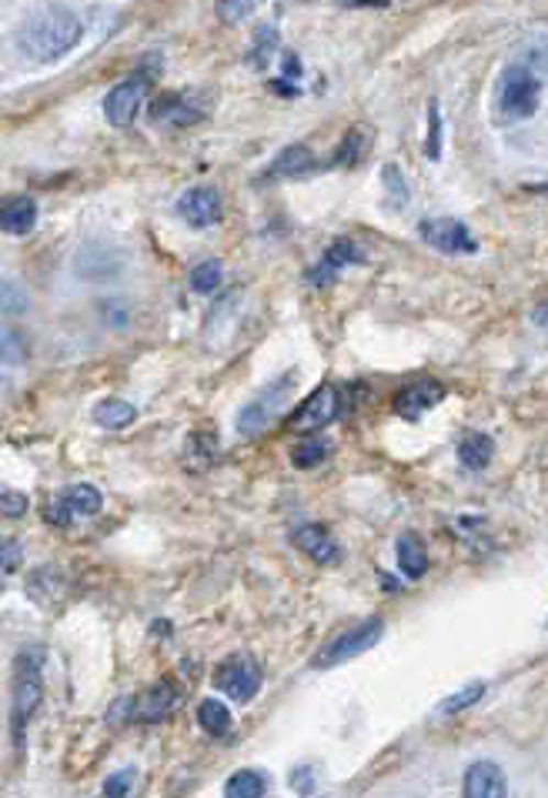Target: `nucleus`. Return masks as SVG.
<instances>
[{
	"mask_svg": "<svg viewBox=\"0 0 548 798\" xmlns=\"http://www.w3.org/2000/svg\"><path fill=\"white\" fill-rule=\"evenodd\" d=\"M84 37V24L74 11H67L64 4H44L34 14L24 18L21 31H18V47L24 57L47 64L64 57L67 51H74Z\"/></svg>",
	"mask_w": 548,
	"mask_h": 798,
	"instance_id": "nucleus-1",
	"label": "nucleus"
},
{
	"mask_svg": "<svg viewBox=\"0 0 548 798\" xmlns=\"http://www.w3.org/2000/svg\"><path fill=\"white\" fill-rule=\"evenodd\" d=\"M538 97H541V80L535 77L531 67L512 64L502 70V80H498V118L502 121L531 118L538 108Z\"/></svg>",
	"mask_w": 548,
	"mask_h": 798,
	"instance_id": "nucleus-2",
	"label": "nucleus"
},
{
	"mask_svg": "<svg viewBox=\"0 0 548 798\" xmlns=\"http://www.w3.org/2000/svg\"><path fill=\"white\" fill-rule=\"evenodd\" d=\"M382 635H385V622L382 619L361 622V625L335 635L331 642H325V648L311 658V668H318V671L338 668V665H344V662H351V658H358L364 652H372L382 642Z\"/></svg>",
	"mask_w": 548,
	"mask_h": 798,
	"instance_id": "nucleus-3",
	"label": "nucleus"
},
{
	"mask_svg": "<svg viewBox=\"0 0 548 798\" xmlns=\"http://www.w3.org/2000/svg\"><path fill=\"white\" fill-rule=\"evenodd\" d=\"M295 391V374H282L274 384H267L251 405L241 408L238 415V431L241 435H257L261 428H267L274 422V415H278L288 402V394Z\"/></svg>",
	"mask_w": 548,
	"mask_h": 798,
	"instance_id": "nucleus-4",
	"label": "nucleus"
},
{
	"mask_svg": "<svg viewBox=\"0 0 548 798\" xmlns=\"http://www.w3.org/2000/svg\"><path fill=\"white\" fill-rule=\"evenodd\" d=\"M101 509H105V498L95 484H70L44 509V518L51 525H70L74 518H90Z\"/></svg>",
	"mask_w": 548,
	"mask_h": 798,
	"instance_id": "nucleus-5",
	"label": "nucleus"
},
{
	"mask_svg": "<svg viewBox=\"0 0 548 798\" xmlns=\"http://www.w3.org/2000/svg\"><path fill=\"white\" fill-rule=\"evenodd\" d=\"M418 238L441 254H475L479 241L459 218H428L418 225Z\"/></svg>",
	"mask_w": 548,
	"mask_h": 798,
	"instance_id": "nucleus-6",
	"label": "nucleus"
},
{
	"mask_svg": "<svg viewBox=\"0 0 548 798\" xmlns=\"http://www.w3.org/2000/svg\"><path fill=\"white\" fill-rule=\"evenodd\" d=\"M338 412H341V391L335 384H321L295 408V415L288 418V428L292 431H318V428L331 425L338 418Z\"/></svg>",
	"mask_w": 548,
	"mask_h": 798,
	"instance_id": "nucleus-7",
	"label": "nucleus"
},
{
	"mask_svg": "<svg viewBox=\"0 0 548 798\" xmlns=\"http://www.w3.org/2000/svg\"><path fill=\"white\" fill-rule=\"evenodd\" d=\"M215 688L224 691L231 702H238V706L251 702V698L257 695V688H261V668H257V662L248 658V655H234V658L221 662V668L215 675Z\"/></svg>",
	"mask_w": 548,
	"mask_h": 798,
	"instance_id": "nucleus-8",
	"label": "nucleus"
},
{
	"mask_svg": "<svg viewBox=\"0 0 548 798\" xmlns=\"http://www.w3.org/2000/svg\"><path fill=\"white\" fill-rule=\"evenodd\" d=\"M41 652H24L18 658V691H14V722L24 725L41 706Z\"/></svg>",
	"mask_w": 548,
	"mask_h": 798,
	"instance_id": "nucleus-9",
	"label": "nucleus"
},
{
	"mask_svg": "<svg viewBox=\"0 0 548 798\" xmlns=\"http://www.w3.org/2000/svg\"><path fill=\"white\" fill-rule=\"evenodd\" d=\"M144 97H147V80L144 77H128L121 80L108 97H105V118L108 124L114 128H131L141 105H144Z\"/></svg>",
	"mask_w": 548,
	"mask_h": 798,
	"instance_id": "nucleus-10",
	"label": "nucleus"
},
{
	"mask_svg": "<svg viewBox=\"0 0 548 798\" xmlns=\"http://www.w3.org/2000/svg\"><path fill=\"white\" fill-rule=\"evenodd\" d=\"M438 402H445V387L435 378H418L395 394V415L405 422H421V415H428Z\"/></svg>",
	"mask_w": 548,
	"mask_h": 798,
	"instance_id": "nucleus-11",
	"label": "nucleus"
},
{
	"mask_svg": "<svg viewBox=\"0 0 548 798\" xmlns=\"http://www.w3.org/2000/svg\"><path fill=\"white\" fill-rule=\"evenodd\" d=\"M174 702H177V688H174V681H157L154 688H147L144 695H138V698H121L118 702V709H124L128 712V719H138V722H157V719H164L171 709H174Z\"/></svg>",
	"mask_w": 548,
	"mask_h": 798,
	"instance_id": "nucleus-12",
	"label": "nucleus"
},
{
	"mask_svg": "<svg viewBox=\"0 0 548 798\" xmlns=\"http://www.w3.org/2000/svg\"><path fill=\"white\" fill-rule=\"evenodd\" d=\"M221 194L215 187H191L180 194L177 201V215L185 218L191 228H211L221 221Z\"/></svg>",
	"mask_w": 548,
	"mask_h": 798,
	"instance_id": "nucleus-13",
	"label": "nucleus"
},
{
	"mask_svg": "<svg viewBox=\"0 0 548 798\" xmlns=\"http://www.w3.org/2000/svg\"><path fill=\"white\" fill-rule=\"evenodd\" d=\"M292 545L302 551V555H308L311 561H318V565H338L341 561V548H338V542L328 535V528H321V525H298L295 532H292Z\"/></svg>",
	"mask_w": 548,
	"mask_h": 798,
	"instance_id": "nucleus-14",
	"label": "nucleus"
},
{
	"mask_svg": "<svg viewBox=\"0 0 548 798\" xmlns=\"http://www.w3.org/2000/svg\"><path fill=\"white\" fill-rule=\"evenodd\" d=\"M354 261H361V251L354 248V241H348V238H338L325 254H321V261L308 271V284H315V287H328L348 264H354Z\"/></svg>",
	"mask_w": 548,
	"mask_h": 798,
	"instance_id": "nucleus-15",
	"label": "nucleus"
},
{
	"mask_svg": "<svg viewBox=\"0 0 548 798\" xmlns=\"http://www.w3.org/2000/svg\"><path fill=\"white\" fill-rule=\"evenodd\" d=\"M465 798H502L508 791L505 772L495 762H475L465 772V785H462Z\"/></svg>",
	"mask_w": 548,
	"mask_h": 798,
	"instance_id": "nucleus-16",
	"label": "nucleus"
},
{
	"mask_svg": "<svg viewBox=\"0 0 548 798\" xmlns=\"http://www.w3.org/2000/svg\"><path fill=\"white\" fill-rule=\"evenodd\" d=\"M0 225H4V231L14 234V238L31 234L34 225H37V205H34V197H28V194L11 197V201L4 205V215H0Z\"/></svg>",
	"mask_w": 548,
	"mask_h": 798,
	"instance_id": "nucleus-17",
	"label": "nucleus"
},
{
	"mask_svg": "<svg viewBox=\"0 0 548 798\" xmlns=\"http://www.w3.org/2000/svg\"><path fill=\"white\" fill-rule=\"evenodd\" d=\"M311 167H315V154L305 144H292V147H285L278 157L271 161L267 177H302Z\"/></svg>",
	"mask_w": 548,
	"mask_h": 798,
	"instance_id": "nucleus-18",
	"label": "nucleus"
},
{
	"mask_svg": "<svg viewBox=\"0 0 548 798\" xmlns=\"http://www.w3.org/2000/svg\"><path fill=\"white\" fill-rule=\"evenodd\" d=\"M495 458V441L482 431H472L459 441V461L469 471H485Z\"/></svg>",
	"mask_w": 548,
	"mask_h": 798,
	"instance_id": "nucleus-19",
	"label": "nucleus"
},
{
	"mask_svg": "<svg viewBox=\"0 0 548 798\" xmlns=\"http://www.w3.org/2000/svg\"><path fill=\"white\" fill-rule=\"evenodd\" d=\"M95 422L108 431H121L138 422V408L131 402H121V397H105L95 405Z\"/></svg>",
	"mask_w": 548,
	"mask_h": 798,
	"instance_id": "nucleus-20",
	"label": "nucleus"
},
{
	"mask_svg": "<svg viewBox=\"0 0 548 798\" xmlns=\"http://www.w3.org/2000/svg\"><path fill=\"white\" fill-rule=\"evenodd\" d=\"M395 551H398V568L408 578H421L428 571V551H425V545H421L418 535H402L398 545H395Z\"/></svg>",
	"mask_w": 548,
	"mask_h": 798,
	"instance_id": "nucleus-21",
	"label": "nucleus"
},
{
	"mask_svg": "<svg viewBox=\"0 0 548 798\" xmlns=\"http://www.w3.org/2000/svg\"><path fill=\"white\" fill-rule=\"evenodd\" d=\"M151 118H154V121H161V124L180 128V124H195L201 114H198V111H188V105L180 101L177 94H167V97H161V101L151 108Z\"/></svg>",
	"mask_w": 548,
	"mask_h": 798,
	"instance_id": "nucleus-22",
	"label": "nucleus"
},
{
	"mask_svg": "<svg viewBox=\"0 0 548 798\" xmlns=\"http://www.w3.org/2000/svg\"><path fill=\"white\" fill-rule=\"evenodd\" d=\"M264 791H267V778L257 768H238L224 781V795H231V798H261Z\"/></svg>",
	"mask_w": 548,
	"mask_h": 798,
	"instance_id": "nucleus-23",
	"label": "nucleus"
},
{
	"mask_svg": "<svg viewBox=\"0 0 548 798\" xmlns=\"http://www.w3.org/2000/svg\"><path fill=\"white\" fill-rule=\"evenodd\" d=\"M198 725H201L208 735H215V739L228 735V729H231V712H228V706H221L218 698H205V702L198 706Z\"/></svg>",
	"mask_w": 548,
	"mask_h": 798,
	"instance_id": "nucleus-24",
	"label": "nucleus"
},
{
	"mask_svg": "<svg viewBox=\"0 0 548 798\" xmlns=\"http://www.w3.org/2000/svg\"><path fill=\"white\" fill-rule=\"evenodd\" d=\"M328 455H331V445H328L325 438H308V441L295 445V451H292V464L302 468V471H311V468L325 464Z\"/></svg>",
	"mask_w": 548,
	"mask_h": 798,
	"instance_id": "nucleus-25",
	"label": "nucleus"
},
{
	"mask_svg": "<svg viewBox=\"0 0 548 798\" xmlns=\"http://www.w3.org/2000/svg\"><path fill=\"white\" fill-rule=\"evenodd\" d=\"M221 277H224V267H221L218 258L201 261V264L191 271V291H195V294H215V291L221 287Z\"/></svg>",
	"mask_w": 548,
	"mask_h": 798,
	"instance_id": "nucleus-26",
	"label": "nucleus"
},
{
	"mask_svg": "<svg viewBox=\"0 0 548 798\" xmlns=\"http://www.w3.org/2000/svg\"><path fill=\"white\" fill-rule=\"evenodd\" d=\"M485 695V681H475V685H465L462 691H454V695H448L445 702L438 706V715H459V712H465V709H472L479 698Z\"/></svg>",
	"mask_w": 548,
	"mask_h": 798,
	"instance_id": "nucleus-27",
	"label": "nucleus"
},
{
	"mask_svg": "<svg viewBox=\"0 0 548 798\" xmlns=\"http://www.w3.org/2000/svg\"><path fill=\"white\" fill-rule=\"evenodd\" d=\"M254 8H257V0H218V18H221L224 24H238V21H244Z\"/></svg>",
	"mask_w": 548,
	"mask_h": 798,
	"instance_id": "nucleus-28",
	"label": "nucleus"
},
{
	"mask_svg": "<svg viewBox=\"0 0 548 798\" xmlns=\"http://www.w3.org/2000/svg\"><path fill=\"white\" fill-rule=\"evenodd\" d=\"M361 141H364V134H361L358 128L348 131V134H344V144L335 151V164H354L358 154H361Z\"/></svg>",
	"mask_w": 548,
	"mask_h": 798,
	"instance_id": "nucleus-29",
	"label": "nucleus"
},
{
	"mask_svg": "<svg viewBox=\"0 0 548 798\" xmlns=\"http://www.w3.org/2000/svg\"><path fill=\"white\" fill-rule=\"evenodd\" d=\"M131 788H134V768H121V772H114V775L105 781V795H108V798H124Z\"/></svg>",
	"mask_w": 548,
	"mask_h": 798,
	"instance_id": "nucleus-30",
	"label": "nucleus"
},
{
	"mask_svg": "<svg viewBox=\"0 0 548 798\" xmlns=\"http://www.w3.org/2000/svg\"><path fill=\"white\" fill-rule=\"evenodd\" d=\"M438 141H441V118H438V101L428 105V157L438 161Z\"/></svg>",
	"mask_w": 548,
	"mask_h": 798,
	"instance_id": "nucleus-31",
	"label": "nucleus"
},
{
	"mask_svg": "<svg viewBox=\"0 0 548 798\" xmlns=\"http://www.w3.org/2000/svg\"><path fill=\"white\" fill-rule=\"evenodd\" d=\"M28 311V297H24V287H18L14 281L4 284V315H21Z\"/></svg>",
	"mask_w": 548,
	"mask_h": 798,
	"instance_id": "nucleus-32",
	"label": "nucleus"
},
{
	"mask_svg": "<svg viewBox=\"0 0 548 798\" xmlns=\"http://www.w3.org/2000/svg\"><path fill=\"white\" fill-rule=\"evenodd\" d=\"M382 177H385L388 190L395 194V205H405V201H408V190H405V177H402V171L388 164V167L382 171Z\"/></svg>",
	"mask_w": 548,
	"mask_h": 798,
	"instance_id": "nucleus-33",
	"label": "nucleus"
},
{
	"mask_svg": "<svg viewBox=\"0 0 548 798\" xmlns=\"http://www.w3.org/2000/svg\"><path fill=\"white\" fill-rule=\"evenodd\" d=\"M4 518H24V512H28V494H21V491H4Z\"/></svg>",
	"mask_w": 548,
	"mask_h": 798,
	"instance_id": "nucleus-34",
	"label": "nucleus"
},
{
	"mask_svg": "<svg viewBox=\"0 0 548 798\" xmlns=\"http://www.w3.org/2000/svg\"><path fill=\"white\" fill-rule=\"evenodd\" d=\"M292 785H295L298 791H315V778H311V768H308V765H298V768L292 772Z\"/></svg>",
	"mask_w": 548,
	"mask_h": 798,
	"instance_id": "nucleus-35",
	"label": "nucleus"
},
{
	"mask_svg": "<svg viewBox=\"0 0 548 798\" xmlns=\"http://www.w3.org/2000/svg\"><path fill=\"white\" fill-rule=\"evenodd\" d=\"M21 555H24V551H21V545L8 538V542H4V571H8V575H11V571L18 568V561H21Z\"/></svg>",
	"mask_w": 548,
	"mask_h": 798,
	"instance_id": "nucleus-36",
	"label": "nucleus"
},
{
	"mask_svg": "<svg viewBox=\"0 0 548 798\" xmlns=\"http://www.w3.org/2000/svg\"><path fill=\"white\" fill-rule=\"evenodd\" d=\"M531 318H535V325H538L541 331H548V302H545V305H538Z\"/></svg>",
	"mask_w": 548,
	"mask_h": 798,
	"instance_id": "nucleus-37",
	"label": "nucleus"
}]
</instances>
